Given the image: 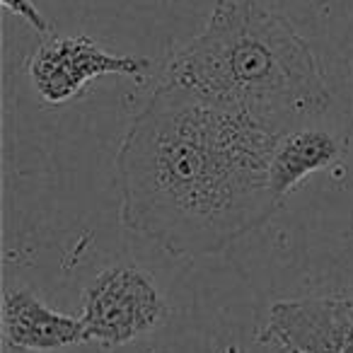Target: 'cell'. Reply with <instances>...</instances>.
I'll list each match as a JSON object with an SVG mask.
<instances>
[{
  "label": "cell",
  "mask_w": 353,
  "mask_h": 353,
  "mask_svg": "<svg viewBox=\"0 0 353 353\" xmlns=\"http://www.w3.org/2000/svg\"><path fill=\"white\" fill-rule=\"evenodd\" d=\"M281 136L245 109L157 83L114 160L123 228L184 259L225 252L279 211L269 165Z\"/></svg>",
  "instance_id": "cell-1"
},
{
  "label": "cell",
  "mask_w": 353,
  "mask_h": 353,
  "mask_svg": "<svg viewBox=\"0 0 353 353\" xmlns=\"http://www.w3.org/2000/svg\"><path fill=\"white\" fill-rule=\"evenodd\" d=\"M160 83L245 109L279 133L332 104L307 41L259 0H213L203 32L167 61Z\"/></svg>",
  "instance_id": "cell-2"
},
{
  "label": "cell",
  "mask_w": 353,
  "mask_h": 353,
  "mask_svg": "<svg viewBox=\"0 0 353 353\" xmlns=\"http://www.w3.org/2000/svg\"><path fill=\"white\" fill-rule=\"evenodd\" d=\"M170 317V305L150 274L133 264L99 271L83 290L80 322L88 341L119 348L155 332Z\"/></svg>",
  "instance_id": "cell-3"
},
{
  "label": "cell",
  "mask_w": 353,
  "mask_h": 353,
  "mask_svg": "<svg viewBox=\"0 0 353 353\" xmlns=\"http://www.w3.org/2000/svg\"><path fill=\"white\" fill-rule=\"evenodd\" d=\"M150 65L143 56L112 54L90 37H51L30 59V83L46 104H65L90 80L102 75L143 78Z\"/></svg>",
  "instance_id": "cell-4"
},
{
  "label": "cell",
  "mask_w": 353,
  "mask_h": 353,
  "mask_svg": "<svg viewBox=\"0 0 353 353\" xmlns=\"http://www.w3.org/2000/svg\"><path fill=\"white\" fill-rule=\"evenodd\" d=\"M261 341L283 353H353V300L343 295L279 300Z\"/></svg>",
  "instance_id": "cell-5"
},
{
  "label": "cell",
  "mask_w": 353,
  "mask_h": 353,
  "mask_svg": "<svg viewBox=\"0 0 353 353\" xmlns=\"http://www.w3.org/2000/svg\"><path fill=\"white\" fill-rule=\"evenodd\" d=\"M3 336L10 348L27 353H54L88 341L80 317L56 312L27 288L3 295Z\"/></svg>",
  "instance_id": "cell-6"
},
{
  "label": "cell",
  "mask_w": 353,
  "mask_h": 353,
  "mask_svg": "<svg viewBox=\"0 0 353 353\" xmlns=\"http://www.w3.org/2000/svg\"><path fill=\"white\" fill-rule=\"evenodd\" d=\"M341 157V143L322 128H290L279 138L271 155L269 182L274 196L283 203L310 174L334 165Z\"/></svg>",
  "instance_id": "cell-7"
},
{
  "label": "cell",
  "mask_w": 353,
  "mask_h": 353,
  "mask_svg": "<svg viewBox=\"0 0 353 353\" xmlns=\"http://www.w3.org/2000/svg\"><path fill=\"white\" fill-rule=\"evenodd\" d=\"M3 6H6L8 10L12 12V15L22 17V20H25L27 25L32 27V30L39 32V34H49V32H51L46 17L41 15L39 8H37L32 0H3Z\"/></svg>",
  "instance_id": "cell-8"
}]
</instances>
